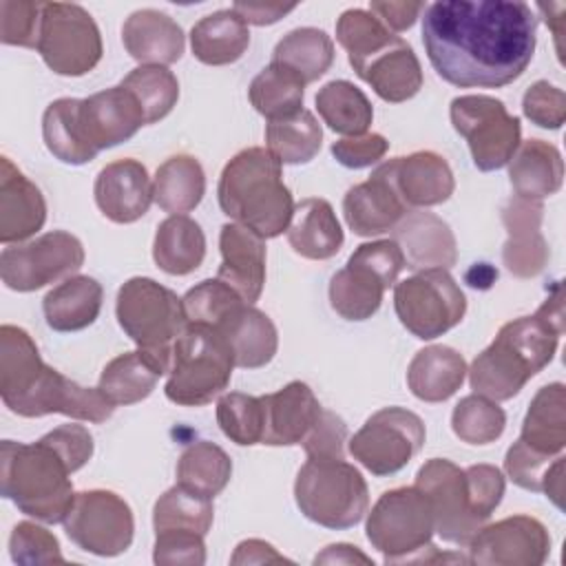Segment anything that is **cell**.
<instances>
[{"mask_svg":"<svg viewBox=\"0 0 566 566\" xmlns=\"http://www.w3.org/2000/svg\"><path fill=\"white\" fill-rule=\"evenodd\" d=\"M537 18L520 0H444L424 7L422 42L436 73L460 88H500L533 60Z\"/></svg>","mask_w":566,"mask_h":566,"instance_id":"6da1fadb","label":"cell"},{"mask_svg":"<svg viewBox=\"0 0 566 566\" xmlns=\"http://www.w3.org/2000/svg\"><path fill=\"white\" fill-rule=\"evenodd\" d=\"M562 334L564 307L557 283L555 294L533 316L504 323L493 343L475 356L467 369L471 389L495 402L517 396L553 360Z\"/></svg>","mask_w":566,"mask_h":566,"instance_id":"7a4b0ae2","label":"cell"},{"mask_svg":"<svg viewBox=\"0 0 566 566\" xmlns=\"http://www.w3.org/2000/svg\"><path fill=\"white\" fill-rule=\"evenodd\" d=\"M281 161L261 146L243 148L221 170L217 197L221 210L261 239H274L290 226L294 201L283 184Z\"/></svg>","mask_w":566,"mask_h":566,"instance_id":"3957f363","label":"cell"},{"mask_svg":"<svg viewBox=\"0 0 566 566\" xmlns=\"http://www.w3.org/2000/svg\"><path fill=\"white\" fill-rule=\"evenodd\" d=\"M73 464L42 436L24 444L2 440L0 444V491L20 513L46 524L64 522L73 504Z\"/></svg>","mask_w":566,"mask_h":566,"instance_id":"277c9868","label":"cell"},{"mask_svg":"<svg viewBox=\"0 0 566 566\" xmlns=\"http://www.w3.org/2000/svg\"><path fill=\"white\" fill-rule=\"evenodd\" d=\"M232 367L228 340L210 325L188 323L172 345L166 398L181 407H203L228 387Z\"/></svg>","mask_w":566,"mask_h":566,"instance_id":"5b68a950","label":"cell"},{"mask_svg":"<svg viewBox=\"0 0 566 566\" xmlns=\"http://www.w3.org/2000/svg\"><path fill=\"white\" fill-rule=\"evenodd\" d=\"M294 500L307 520L345 531L367 513L369 491L363 473L343 458H307L296 473Z\"/></svg>","mask_w":566,"mask_h":566,"instance_id":"8992f818","label":"cell"},{"mask_svg":"<svg viewBox=\"0 0 566 566\" xmlns=\"http://www.w3.org/2000/svg\"><path fill=\"white\" fill-rule=\"evenodd\" d=\"M115 314L137 349L170 369L172 345L188 325L184 301L148 276H133L117 292Z\"/></svg>","mask_w":566,"mask_h":566,"instance_id":"52a82bcc","label":"cell"},{"mask_svg":"<svg viewBox=\"0 0 566 566\" xmlns=\"http://www.w3.org/2000/svg\"><path fill=\"white\" fill-rule=\"evenodd\" d=\"M402 268L405 256L394 239L358 245L347 265L329 281L332 307L347 321L371 318L382 303L385 290L396 283Z\"/></svg>","mask_w":566,"mask_h":566,"instance_id":"ba28073f","label":"cell"},{"mask_svg":"<svg viewBox=\"0 0 566 566\" xmlns=\"http://www.w3.org/2000/svg\"><path fill=\"white\" fill-rule=\"evenodd\" d=\"M367 539L385 555V564H402L418 555L436 531L431 500L418 486L385 491L367 515Z\"/></svg>","mask_w":566,"mask_h":566,"instance_id":"9c48e42d","label":"cell"},{"mask_svg":"<svg viewBox=\"0 0 566 566\" xmlns=\"http://www.w3.org/2000/svg\"><path fill=\"white\" fill-rule=\"evenodd\" d=\"M394 307L416 338L431 340L464 318L467 296L447 270L431 268L394 285Z\"/></svg>","mask_w":566,"mask_h":566,"instance_id":"30bf717a","label":"cell"},{"mask_svg":"<svg viewBox=\"0 0 566 566\" xmlns=\"http://www.w3.org/2000/svg\"><path fill=\"white\" fill-rule=\"evenodd\" d=\"M38 53L57 75L93 71L102 60V35L93 15L73 2H42Z\"/></svg>","mask_w":566,"mask_h":566,"instance_id":"8fae6325","label":"cell"},{"mask_svg":"<svg viewBox=\"0 0 566 566\" xmlns=\"http://www.w3.org/2000/svg\"><path fill=\"white\" fill-rule=\"evenodd\" d=\"M449 115L455 133L467 139L478 170H500L511 161L522 128L504 102L489 95H460L451 102Z\"/></svg>","mask_w":566,"mask_h":566,"instance_id":"7c38bea8","label":"cell"},{"mask_svg":"<svg viewBox=\"0 0 566 566\" xmlns=\"http://www.w3.org/2000/svg\"><path fill=\"white\" fill-rule=\"evenodd\" d=\"M424 422L409 409L385 407L349 438V453L374 475H391L424 444Z\"/></svg>","mask_w":566,"mask_h":566,"instance_id":"4fadbf2b","label":"cell"},{"mask_svg":"<svg viewBox=\"0 0 566 566\" xmlns=\"http://www.w3.org/2000/svg\"><path fill=\"white\" fill-rule=\"evenodd\" d=\"M62 524L77 548L99 557L124 553L135 533L130 506L117 493L104 489L75 493Z\"/></svg>","mask_w":566,"mask_h":566,"instance_id":"5bb4252c","label":"cell"},{"mask_svg":"<svg viewBox=\"0 0 566 566\" xmlns=\"http://www.w3.org/2000/svg\"><path fill=\"white\" fill-rule=\"evenodd\" d=\"M82 263V241L71 232L53 230L29 243L7 245L0 254V276L9 290L33 292L77 272Z\"/></svg>","mask_w":566,"mask_h":566,"instance_id":"9a60e30c","label":"cell"},{"mask_svg":"<svg viewBox=\"0 0 566 566\" xmlns=\"http://www.w3.org/2000/svg\"><path fill=\"white\" fill-rule=\"evenodd\" d=\"M4 405L24 418L62 413L86 422H104L115 411V405L99 391V387H82L46 363L35 378L18 396L4 400Z\"/></svg>","mask_w":566,"mask_h":566,"instance_id":"2e32d148","label":"cell"},{"mask_svg":"<svg viewBox=\"0 0 566 566\" xmlns=\"http://www.w3.org/2000/svg\"><path fill=\"white\" fill-rule=\"evenodd\" d=\"M416 486L431 500L436 533L444 542L467 546L482 528L484 522L473 511L464 469L455 467L451 460H427L416 473Z\"/></svg>","mask_w":566,"mask_h":566,"instance_id":"e0dca14e","label":"cell"},{"mask_svg":"<svg viewBox=\"0 0 566 566\" xmlns=\"http://www.w3.org/2000/svg\"><path fill=\"white\" fill-rule=\"evenodd\" d=\"M473 564L539 566L548 557L551 537L546 526L531 515L504 517L480 528L467 544Z\"/></svg>","mask_w":566,"mask_h":566,"instance_id":"ac0fdd59","label":"cell"},{"mask_svg":"<svg viewBox=\"0 0 566 566\" xmlns=\"http://www.w3.org/2000/svg\"><path fill=\"white\" fill-rule=\"evenodd\" d=\"M75 117L84 144L95 155L130 139L142 126H146L137 97L122 84L77 99Z\"/></svg>","mask_w":566,"mask_h":566,"instance_id":"d6986e66","label":"cell"},{"mask_svg":"<svg viewBox=\"0 0 566 566\" xmlns=\"http://www.w3.org/2000/svg\"><path fill=\"white\" fill-rule=\"evenodd\" d=\"M409 212L400 199L387 161L380 164L371 177L347 190L343 199V214L349 230L358 237H376L394 230Z\"/></svg>","mask_w":566,"mask_h":566,"instance_id":"ffe728a7","label":"cell"},{"mask_svg":"<svg viewBox=\"0 0 566 566\" xmlns=\"http://www.w3.org/2000/svg\"><path fill=\"white\" fill-rule=\"evenodd\" d=\"M95 203L102 214L115 223L142 219L153 203V181L137 159H117L106 164L95 179Z\"/></svg>","mask_w":566,"mask_h":566,"instance_id":"44dd1931","label":"cell"},{"mask_svg":"<svg viewBox=\"0 0 566 566\" xmlns=\"http://www.w3.org/2000/svg\"><path fill=\"white\" fill-rule=\"evenodd\" d=\"M263 402V438L268 447L303 444L312 427L323 413V407L310 385L301 380L287 382L274 394L261 396Z\"/></svg>","mask_w":566,"mask_h":566,"instance_id":"7402d4cb","label":"cell"},{"mask_svg":"<svg viewBox=\"0 0 566 566\" xmlns=\"http://www.w3.org/2000/svg\"><path fill=\"white\" fill-rule=\"evenodd\" d=\"M349 64L358 77L365 80L385 102H407L422 88L420 62L413 49L400 35H394L378 51Z\"/></svg>","mask_w":566,"mask_h":566,"instance_id":"603a6c76","label":"cell"},{"mask_svg":"<svg viewBox=\"0 0 566 566\" xmlns=\"http://www.w3.org/2000/svg\"><path fill=\"white\" fill-rule=\"evenodd\" d=\"M219 248L221 265L217 279L252 305L259 301L265 283V239L241 223H223Z\"/></svg>","mask_w":566,"mask_h":566,"instance_id":"cb8c5ba5","label":"cell"},{"mask_svg":"<svg viewBox=\"0 0 566 566\" xmlns=\"http://www.w3.org/2000/svg\"><path fill=\"white\" fill-rule=\"evenodd\" d=\"M542 203L522 197L511 199L502 210V221L509 230V241L504 243L502 259L511 274L520 279H531L539 274L548 261V248L539 232Z\"/></svg>","mask_w":566,"mask_h":566,"instance_id":"d4e9b609","label":"cell"},{"mask_svg":"<svg viewBox=\"0 0 566 566\" xmlns=\"http://www.w3.org/2000/svg\"><path fill=\"white\" fill-rule=\"evenodd\" d=\"M387 168L407 208L438 206L453 195V172L438 153L418 150L407 157H396L387 161Z\"/></svg>","mask_w":566,"mask_h":566,"instance_id":"484cf974","label":"cell"},{"mask_svg":"<svg viewBox=\"0 0 566 566\" xmlns=\"http://www.w3.org/2000/svg\"><path fill=\"white\" fill-rule=\"evenodd\" d=\"M394 241L400 245L405 265L411 270H449L458 261V245L447 221L431 212H409L394 228Z\"/></svg>","mask_w":566,"mask_h":566,"instance_id":"4316f807","label":"cell"},{"mask_svg":"<svg viewBox=\"0 0 566 566\" xmlns=\"http://www.w3.org/2000/svg\"><path fill=\"white\" fill-rule=\"evenodd\" d=\"M46 221V203L40 188L29 181L9 157L0 159V241L20 243Z\"/></svg>","mask_w":566,"mask_h":566,"instance_id":"83f0119b","label":"cell"},{"mask_svg":"<svg viewBox=\"0 0 566 566\" xmlns=\"http://www.w3.org/2000/svg\"><path fill=\"white\" fill-rule=\"evenodd\" d=\"M122 40L128 55L142 64H172L186 49L181 27L157 9L133 11L122 27Z\"/></svg>","mask_w":566,"mask_h":566,"instance_id":"f1b7e54d","label":"cell"},{"mask_svg":"<svg viewBox=\"0 0 566 566\" xmlns=\"http://www.w3.org/2000/svg\"><path fill=\"white\" fill-rule=\"evenodd\" d=\"M214 329L228 340L234 365L243 369H256L268 365L279 347V334L270 316L250 303L232 307Z\"/></svg>","mask_w":566,"mask_h":566,"instance_id":"f546056e","label":"cell"},{"mask_svg":"<svg viewBox=\"0 0 566 566\" xmlns=\"http://www.w3.org/2000/svg\"><path fill=\"white\" fill-rule=\"evenodd\" d=\"M285 232L292 250L312 261L332 259L345 241L334 208L318 197H307L294 206Z\"/></svg>","mask_w":566,"mask_h":566,"instance_id":"4dcf8cb0","label":"cell"},{"mask_svg":"<svg viewBox=\"0 0 566 566\" xmlns=\"http://www.w3.org/2000/svg\"><path fill=\"white\" fill-rule=\"evenodd\" d=\"M509 179L517 197L539 201L555 195L564 181L562 153L544 139L520 142L509 161Z\"/></svg>","mask_w":566,"mask_h":566,"instance_id":"1f68e13d","label":"cell"},{"mask_svg":"<svg viewBox=\"0 0 566 566\" xmlns=\"http://www.w3.org/2000/svg\"><path fill=\"white\" fill-rule=\"evenodd\" d=\"M464 376L467 363L460 352L449 345H429L411 358L407 385L418 400L442 402L462 387Z\"/></svg>","mask_w":566,"mask_h":566,"instance_id":"d6a6232c","label":"cell"},{"mask_svg":"<svg viewBox=\"0 0 566 566\" xmlns=\"http://www.w3.org/2000/svg\"><path fill=\"white\" fill-rule=\"evenodd\" d=\"M531 451L559 455L566 447V387L562 382L544 385L531 400L517 438Z\"/></svg>","mask_w":566,"mask_h":566,"instance_id":"836d02e7","label":"cell"},{"mask_svg":"<svg viewBox=\"0 0 566 566\" xmlns=\"http://www.w3.org/2000/svg\"><path fill=\"white\" fill-rule=\"evenodd\" d=\"M102 285L84 274L69 276L42 301L46 325L55 332H77L95 323L102 310Z\"/></svg>","mask_w":566,"mask_h":566,"instance_id":"e575fe53","label":"cell"},{"mask_svg":"<svg viewBox=\"0 0 566 566\" xmlns=\"http://www.w3.org/2000/svg\"><path fill=\"white\" fill-rule=\"evenodd\" d=\"M248 46L250 29L232 9L203 15L190 31L192 55L208 66L232 64L248 51Z\"/></svg>","mask_w":566,"mask_h":566,"instance_id":"d590c367","label":"cell"},{"mask_svg":"<svg viewBox=\"0 0 566 566\" xmlns=\"http://www.w3.org/2000/svg\"><path fill=\"white\" fill-rule=\"evenodd\" d=\"M206 256V237L197 221L186 214H170L157 226L153 259L159 270L172 276L195 272Z\"/></svg>","mask_w":566,"mask_h":566,"instance_id":"8d00e7d4","label":"cell"},{"mask_svg":"<svg viewBox=\"0 0 566 566\" xmlns=\"http://www.w3.org/2000/svg\"><path fill=\"white\" fill-rule=\"evenodd\" d=\"M164 374H168V369L159 360L142 349H135L115 356L102 369L97 387L115 407L135 405L150 396Z\"/></svg>","mask_w":566,"mask_h":566,"instance_id":"74e56055","label":"cell"},{"mask_svg":"<svg viewBox=\"0 0 566 566\" xmlns=\"http://www.w3.org/2000/svg\"><path fill=\"white\" fill-rule=\"evenodd\" d=\"M206 192V175L201 164L190 155L166 159L153 179V197L157 206L170 214H186L199 206Z\"/></svg>","mask_w":566,"mask_h":566,"instance_id":"f35d334b","label":"cell"},{"mask_svg":"<svg viewBox=\"0 0 566 566\" xmlns=\"http://www.w3.org/2000/svg\"><path fill=\"white\" fill-rule=\"evenodd\" d=\"M272 62L292 71L303 84H312L332 66L334 42L325 31L314 27L292 29L276 42Z\"/></svg>","mask_w":566,"mask_h":566,"instance_id":"ab89813d","label":"cell"},{"mask_svg":"<svg viewBox=\"0 0 566 566\" xmlns=\"http://www.w3.org/2000/svg\"><path fill=\"white\" fill-rule=\"evenodd\" d=\"M316 108L334 133L347 137L365 135L374 119V108L367 95L347 80L327 82L316 93Z\"/></svg>","mask_w":566,"mask_h":566,"instance_id":"60d3db41","label":"cell"},{"mask_svg":"<svg viewBox=\"0 0 566 566\" xmlns=\"http://www.w3.org/2000/svg\"><path fill=\"white\" fill-rule=\"evenodd\" d=\"M504 469L509 478L535 493H546L557 509H564V455H542L531 451L520 440L511 444L504 458Z\"/></svg>","mask_w":566,"mask_h":566,"instance_id":"b9f144b4","label":"cell"},{"mask_svg":"<svg viewBox=\"0 0 566 566\" xmlns=\"http://www.w3.org/2000/svg\"><path fill=\"white\" fill-rule=\"evenodd\" d=\"M232 475L230 455L214 442L199 440L184 449L177 462V484L214 500Z\"/></svg>","mask_w":566,"mask_h":566,"instance_id":"7bdbcfd3","label":"cell"},{"mask_svg":"<svg viewBox=\"0 0 566 566\" xmlns=\"http://www.w3.org/2000/svg\"><path fill=\"white\" fill-rule=\"evenodd\" d=\"M305 84L285 66L270 62L250 84V102L268 122L285 119L303 111Z\"/></svg>","mask_w":566,"mask_h":566,"instance_id":"ee69618b","label":"cell"},{"mask_svg":"<svg viewBox=\"0 0 566 566\" xmlns=\"http://www.w3.org/2000/svg\"><path fill=\"white\" fill-rule=\"evenodd\" d=\"M265 144L281 164H307L321 150L323 128L314 113L303 108L292 117L268 122Z\"/></svg>","mask_w":566,"mask_h":566,"instance_id":"f6af8a7d","label":"cell"},{"mask_svg":"<svg viewBox=\"0 0 566 566\" xmlns=\"http://www.w3.org/2000/svg\"><path fill=\"white\" fill-rule=\"evenodd\" d=\"M44 360L33 338L15 325L0 327V396L2 402L18 396L42 369Z\"/></svg>","mask_w":566,"mask_h":566,"instance_id":"bcb514c9","label":"cell"},{"mask_svg":"<svg viewBox=\"0 0 566 566\" xmlns=\"http://www.w3.org/2000/svg\"><path fill=\"white\" fill-rule=\"evenodd\" d=\"M77 99L60 97L51 102L42 115V137L49 153L62 164L80 166L95 159V153L84 144L77 128Z\"/></svg>","mask_w":566,"mask_h":566,"instance_id":"7dc6e473","label":"cell"},{"mask_svg":"<svg viewBox=\"0 0 566 566\" xmlns=\"http://www.w3.org/2000/svg\"><path fill=\"white\" fill-rule=\"evenodd\" d=\"M119 84L137 97L144 111L146 124H155L164 119L179 99V82L175 73L159 64L137 66Z\"/></svg>","mask_w":566,"mask_h":566,"instance_id":"c3c4849f","label":"cell"},{"mask_svg":"<svg viewBox=\"0 0 566 566\" xmlns=\"http://www.w3.org/2000/svg\"><path fill=\"white\" fill-rule=\"evenodd\" d=\"M214 509L212 500L203 497L181 484L168 489L153 509V526L157 531L166 528H190L206 535L212 526Z\"/></svg>","mask_w":566,"mask_h":566,"instance_id":"681fc988","label":"cell"},{"mask_svg":"<svg viewBox=\"0 0 566 566\" xmlns=\"http://www.w3.org/2000/svg\"><path fill=\"white\" fill-rule=\"evenodd\" d=\"M506 427L504 409L480 394L464 396L451 413L453 433L467 444L495 442Z\"/></svg>","mask_w":566,"mask_h":566,"instance_id":"f907efd6","label":"cell"},{"mask_svg":"<svg viewBox=\"0 0 566 566\" xmlns=\"http://www.w3.org/2000/svg\"><path fill=\"white\" fill-rule=\"evenodd\" d=\"M217 422L226 438L234 444L252 447L263 438V402L261 396H248L241 391L223 394L217 400Z\"/></svg>","mask_w":566,"mask_h":566,"instance_id":"816d5d0a","label":"cell"},{"mask_svg":"<svg viewBox=\"0 0 566 566\" xmlns=\"http://www.w3.org/2000/svg\"><path fill=\"white\" fill-rule=\"evenodd\" d=\"M391 38L394 33L365 9H347L336 22V40L347 51L349 62L367 57L385 46Z\"/></svg>","mask_w":566,"mask_h":566,"instance_id":"f5cc1de1","label":"cell"},{"mask_svg":"<svg viewBox=\"0 0 566 566\" xmlns=\"http://www.w3.org/2000/svg\"><path fill=\"white\" fill-rule=\"evenodd\" d=\"M184 310L188 323H201L214 327L232 307L243 303V298L221 279H206L186 292Z\"/></svg>","mask_w":566,"mask_h":566,"instance_id":"db71d44e","label":"cell"},{"mask_svg":"<svg viewBox=\"0 0 566 566\" xmlns=\"http://www.w3.org/2000/svg\"><path fill=\"white\" fill-rule=\"evenodd\" d=\"M42 2L2 0L0 2V40L11 46L38 49Z\"/></svg>","mask_w":566,"mask_h":566,"instance_id":"11a10c76","label":"cell"},{"mask_svg":"<svg viewBox=\"0 0 566 566\" xmlns=\"http://www.w3.org/2000/svg\"><path fill=\"white\" fill-rule=\"evenodd\" d=\"M9 553L15 564H62L64 562L55 535L33 522L15 524L9 537Z\"/></svg>","mask_w":566,"mask_h":566,"instance_id":"9f6ffc18","label":"cell"},{"mask_svg":"<svg viewBox=\"0 0 566 566\" xmlns=\"http://www.w3.org/2000/svg\"><path fill=\"white\" fill-rule=\"evenodd\" d=\"M201 533L190 528H166L155 533V564H188L201 566L206 562V544Z\"/></svg>","mask_w":566,"mask_h":566,"instance_id":"6f0895ef","label":"cell"},{"mask_svg":"<svg viewBox=\"0 0 566 566\" xmlns=\"http://www.w3.org/2000/svg\"><path fill=\"white\" fill-rule=\"evenodd\" d=\"M524 115L539 128H559L566 119V95L562 88L537 80L522 97Z\"/></svg>","mask_w":566,"mask_h":566,"instance_id":"680465c9","label":"cell"},{"mask_svg":"<svg viewBox=\"0 0 566 566\" xmlns=\"http://www.w3.org/2000/svg\"><path fill=\"white\" fill-rule=\"evenodd\" d=\"M467 486L471 495V504L475 515L486 522L491 513L497 509L504 495V475L497 467L491 464H473L464 469Z\"/></svg>","mask_w":566,"mask_h":566,"instance_id":"91938a15","label":"cell"},{"mask_svg":"<svg viewBox=\"0 0 566 566\" xmlns=\"http://www.w3.org/2000/svg\"><path fill=\"white\" fill-rule=\"evenodd\" d=\"M347 442V427L343 418L323 409L321 418L303 440L307 458H343V447Z\"/></svg>","mask_w":566,"mask_h":566,"instance_id":"94428289","label":"cell"},{"mask_svg":"<svg viewBox=\"0 0 566 566\" xmlns=\"http://www.w3.org/2000/svg\"><path fill=\"white\" fill-rule=\"evenodd\" d=\"M389 142L380 133L343 137L332 144V155L345 168H367L385 157Z\"/></svg>","mask_w":566,"mask_h":566,"instance_id":"6125c7cd","label":"cell"},{"mask_svg":"<svg viewBox=\"0 0 566 566\" xmlns=\"http://www.w3.org/2000/svg\"><path fill=\"white\" fill-rule=\"evenodd\" d=\"M422 11H424L422 2H371L369 4V13H374L389 31L409 29Z\"/></svg>","mask_w":566,"mask_h":566,"instance_id":"be15d7a7","label":"cell"},{"mask_svg":"<svg viewBox=\"0 0 566 566\" xmlns=\"http://www.w3.org/2000/svg\"><path fill=\"white\" fill-rule=\"evenodd\" d=\"M245 24H256V27H265V24H274L279 22L283 15H287L290 11L296 9V4H274V2H234L230 7Z\"/></svg>","mask_w":566,"mask_h":566,"instance_id":"e7e4bbea","label":"cell"},{"mask_svg":"<svg viewBox=\"0 0 566 566\" xmlns=\"http://www.w3.org/2000/svg\"><path fill=\"white\" fill-rule=\"evenodd\" d=\"M270 562H290V559L276 553L274 546L263 539H243L234 548V555L230 557V564H270Z\"/></svg>","mask_w":566,"mask_h":566,"instance_id":"03108f58","label":"cell"},{"mask_svg":"<svg viewBox=\"0 0 566 566\" xmlns=\"http://www.w3.org/2000/svg\"><path fill=\"white\" fill-rule=\"evenodd\" d=\"M314 564H374L371 557L352 544H329L323 553L314 557Z\"/></svg>","mask_w":566,"mask_h":566,"instance_id":"003e7915","label":"cell"}]
</instances>
